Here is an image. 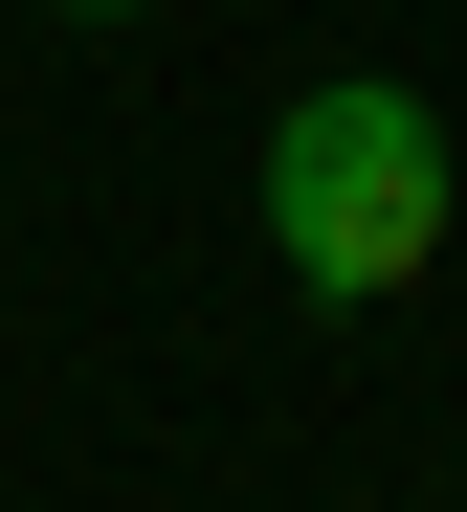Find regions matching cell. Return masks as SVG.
<instances>
[{
    "label": "cell",
    "instance_id": "1",
    "mask_svg": "<svg viewBox=\"0 0 467 512\" xmlns=\"http://www.w3.org/2000/svg\"><path fill=\"white\" fill-rule=\"evenodd\" d=\"M267 245H290V290H334V312H379V290L445 268V112L401 67L267 112Z\"/></svg>",
    "mask_w": 467,
    "mask_h": 512
},
{
    "label": "cell",
    "instance_id": "2",
    "mask_svg": "<svg viewBox=\"0 0 467 512\" xmlns=\"http://www.w3.org/2000/svg\"><path fill=\"white\" fill-rule=\"evenodd\" d=\"M67 23H134V0H67Z\"/></svg>",
    "mask_w": 467,
    "mask_h": 512
}]
</instances>
